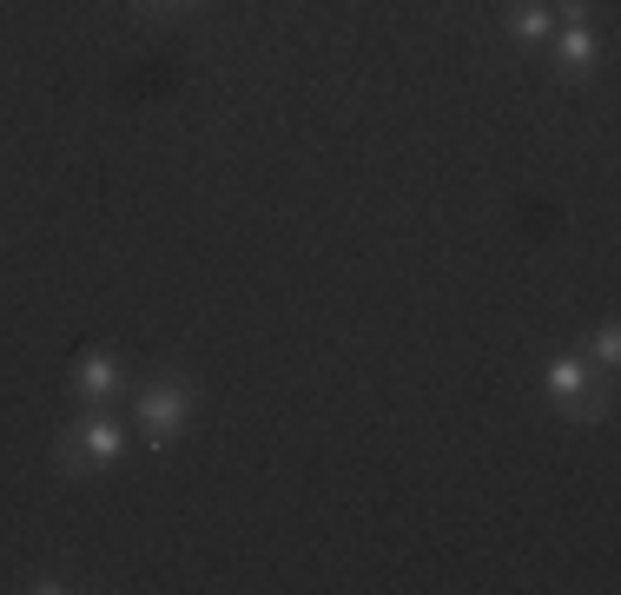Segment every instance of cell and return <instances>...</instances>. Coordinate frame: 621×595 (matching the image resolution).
<instances>
[{
	"instance_id": "cell-1",
	"label": "cell",
	"mask_w": 621,
	"mask_h": 595,
	"mask_svg": "<svg viewBox=\"0 0 621 595\" xmlns=\"http://www.w3.org/2000/svg\"><path fill=\"white\" fill-rule=\"evenodd\" d=\"M119 450H126V437H119V424H113V417H79V424H73V437L60 444L66 470H106V464H119Z\"/></svg>"
},
{
	"instance_id": "cell-2",
	"label": "cell",
	"mask_w": 621,
	"mask_h": 595,
	"mask_svg": "<svg viewBox=\"0 0 621 595\" xmlns=\"http://www.w3.org/2000/svg\"><path fill=\"white\" fill-rule=\"evenodd\" d=\"M185 417H192V397H185V384H172V378H159V384L139 397V424L152 431V444H172V437L185 431Z\"/></svg>"
},
{
	"instance_id": "cell-4",
	"label": "cell",
	"mask_w": 621,
	"mask_h": 595,
	"mask_svg": "<svg viewBox=\"0 0 621 595\" xmlns=\"http://www.w3.org/2000/svg\"><path fill=\"white\" fill-rule=\"evenodd\" d=\"M113 384H119V358H113V351L79 358V391H86V397H106Z\"/></svg>"
},
{
	"instance_id": "cell-6",
	"label": "cell",
	"mask_w": 621,
	"mask_h": 595,
	"mask_svg": "<svg viewBox=\"0 0 621 595\" xmlns=\"http://www.w3.org/2000/svg\"><path fill=\"white\" fill-rule=\"evenodd\" d=\"M596 60V33L589 26H569L563 33V66H589Z\"/></svg>"
},
{
	"instance_id": "cell-3",
	"label": "cell",
	"mask_w": 621,
	"mask_h": 595,
	"mask_svg": "<svg viewBox=\"0 0 621 595\" xmlns=\"http://www.w3.org/2000/svg\"><path fill=\"white\" fill-rule=\"evenodd\" d=\"M589 358H556L549 371H543V384H549V397H563V404H582L589 397Z\"/></svg>"
},
{
	"instance_id": "cell-5",
	"label": "cell",
	"mask_w": 621,
	"mask_h": 595,
	"mask_svg": "<svg viewBox=\"0 0 621 595\" xmlns=\"http://www.w3.org/2000/svg\"><path fill=\"white\" fill-rule=\"evenodd\" d=\"M510 33H516V40H529V46H536V40H549V7H516V13H510Z\"/></svg>"
}]
</instances>
